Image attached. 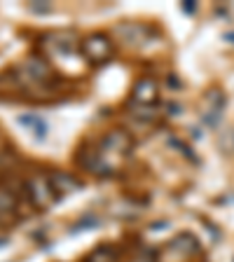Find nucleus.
Listing matches in <instances>:
<instances>
[{
  "label": "nucleus",
  "mask_w": 234,
  "mask_h": 262,
  "mask_svg": "<svg viewBox=\"0 0 234 262\" xmlns=\"http://www.w3.org/2000/svg\"><path fill=\"white\" fill-rule=\"evenodd\" d=\"M80 49L92 63H105V61L110 59V54H113V45H110V40L105 38V35H101V33L84 38Z\"/></svg>",
  "instance_id": "f257e3e1"
},
{
  "label": "nucleus",
  "mask_w": 234,
  "mask_h": 262,
  "mask_svg": "<svg viewBox=\"0 0 234 262\" xmlns=\"http://www.w3.org/2000/svg\"><path fill=\"white\" fill-rule=\"evenodd\" d=\"M28 194H31V202L38 208H45L56 199V192L49 185V178H33L28 183Z\"/></svg>",
  "instance_id": "f03ea898"
},
{
  "label": "nucleus",
  "mask_w": 234,
  "mask_h": 262,
  "mask_svg": "<svg viewBox=\"0 0 234 262\" xmlns=\"http://www.w3.org/2000/svg\"><path fill=\"white\" fill-rule=\"evenodd\" d=\"M134 103L138 105H155L157 101V82L153 77H141V80L134 84Z\"/></svg>",
  "instance_id": "7ed1b4c3"
},
{
  "label": "nucleus",
  "mask_w": 234,
  "mask_h": 262,
  "mask_svg": "<svg viewBox=\"0 0 234 262\" xmlns=\"http://www.w3.org/2000/svg\"><path fill=\"white\" fill-rule=\"evenodd\" d=\"M115 35H117L124 45H141V42L147 40V28L141 26V24L124 21V24H120V26L115 28Z\"/></svg>",
  "instance_id": "20e7f679"
},
{
  "label": "nucleus",
  "mask_w": 234,
  "mask_h": 262,
  "mask_svg": "<svg viewBox=\"0 0 234 262\" xmlns=\"http://www.w3.org/2000/svg\"><path fill=\"white\" fill-rule=\"evenodd\" d=\"M103 150H113V152H117V155H126L131 150L129 134H124V131H120V129L110 131L108 136L103 138Z\"/></svg>",
  "instance_id": "39448f33"
},
{
  "label": "nucleus",
  "mask_w": 234,
  "mask_h": 262,
  "mask_svg": "<svg viewBox=\"0 0 234 262\" xmlns=\"http://www.w3.org/2000/svg\"><path fill=\"white\" fill-rule=\"evenodd\" d=\"M49 185H52V190H54V192L56 190H59V192H73V190H77V187H82V183L75 178V176L59 171V173L49 176Z\"/></svg>",
  "instance_id": "423d86ee"
},
{
  "label": "nucleus",
  "mask_w": 234,
  "mask_h": 262,
  "mask_svg": "<svg viewBox=\"0 0 234 262\" xmlns=\"http://www.w3.org/2000/svg\"><path fill=\"white\" fill-rule=\"evenodd\" d=\"M131 115H134L136 120H143V122H155L157 120V110H155V105L131 103Z\"/></svg>",
  "instance_id": "0eeeda50"
}]
</instances>
